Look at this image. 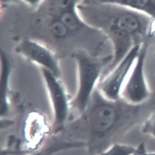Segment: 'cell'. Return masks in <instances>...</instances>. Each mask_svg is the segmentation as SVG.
<instances>
[{
    "label": "cell",
    "instance_id": "6da1fadb",
    "mask_svg": "<svg viewBox=\"0 0 155 155\" xmlns=\"http://www.w3.org/2000/svg\"><path fill=\"white\" fill-rule=\"evenodd\" d=\"M155 110V93L147 102L134 104L121 98L107 99L96 88L86 110L64 133L68 138L84 141L88 155H98L119 143Z\"/></svg>",
    "mask_w": 155,
    "mask_h": 155
},
{
    "label": "cell",
    "instance_id": "7a4b0ae2",
    "mask_svg": "<svg viewBox=\"0 0 155 155\" xmlns=\"http://www.w3.org/2000/svg\"><path fill=\"white\" fill-rule=\"evenodd\" d=\"M76 11L84 23L102 31L112 45L113 60L102 77L148 38L152 18L141 12L115 4L94 2L78 4Z\"/></svg>",
    "mask_w": 155,
    "mask_h": 155
},
{
    "label": "cell",
    "instance_id": "3957f363",
    "mask_svg": "<svg viewBox=\"0 0 155 155\" xmlns=\"http://www.w3.org/2000/svg\"><path fill=\"white\" fill-rule=\"evenodd\" d=\"M76 64L77 88L70 101L71 110L80 116L86 110L104 71L113 56H98L92 53L78 51L72 54Z\"/></svg>",
    "mask_w": 155,
    "mask_h": 155
},
{
    "label": "cell",
    "instance_id": "277c9868",
    "mask_svg": "<svg viewBox=\"0 0 155 155\" xmlns=\"http://www.w3.org/2000/svg\"><path fill=\"white\" fill-rule=\"evenodd\" d=\"M151 39L148 38L141 45L139 54L120 92V98L134 104L149 100L153 93L150 91L145 74V60Z\"/></svg>",
    "mask_w": 155,
    "mask_h": 155
},
{
    "label": "cell",
    "instance_id": "5b68a950",
    "mask_svg": "<svg viewBox=\"0 0 155 155\" xmlns=\"http://www.w3.org/2000/svg\"><path fill=\"white\" fill-rule=\"evenodd\" d=\"M41 74L51 104L53 118L52 135H58L65 130L71 110L70 101L59 78L44 68Z\"/></svg>",
    "mask_w": 155,
    "mask_h": 155
},
{
    "label": "cell",
    "instance_id": "8992f818",
    "mask_svg": "<svg viewBox=\"0 0 155 155\" xmlns=\"http://www.w3.org/2000/svg\"><path fill=\"white\" fill-rule=\"evenodd\" d=\"M140 46L133 47L112 71L101 78L97 89L105 97L112 100L120 98V92L135 62Z\"/></svg>",
    "mask_w": 155,
    "mask_h": 155
},
{
    "label": "cell",
    "instance_id": "52a82bcc",
    "mask_svg": "<svg viewBox=\"0 0 155 155\" xmlns=\"http://www.w3.org/2000/svg\"><path fill=\"white\" fill-rule=\"evenodd\" d=\"M16 52L26 59L60 77V65L55 53L46 45L31 39H25L17 45Z\"/></svg>",
    "mask_w": 155,
    "mask_h": 155
},
{
    "label": "cell",
    "instance_id": "ba28073f",
    "mask_svg": "<svg viewBox=\"0 0 155 155\" xmlns=\"http://www.w3.org/2000/svg\"><path fill=\"white\" fill-rule=\"evenodd\" d=\"M86 148V143L79 140L54 135L40 148L24 155H54L61 151Z\"/></svg>",
    "mask_w": 155,
    "mask_h": 155
},
{
    "label": "cell",
    "instance_id": "9c48e42d",
    "mask_svg": "<svg viewBox=\"0 0 155 155\" xmlns=\"http://www.w3.org/2000/svg\"><path fill=\"white\" fill-rule=\"evenodd\" d=\"M1 117H5L9 112V83L11 74V65L7 54L1 51Z\"/></svg>",
    "mask_w": 155,
    "mask_h": 155
},
{
    "label": "cell",
    "instance_id": "30bf717a",
    "mask_svg": "<svg viewBox=\"0 0 155 155\" xmlns=\"http://www.w3.org/2000/svg\"><path fill=\"white\" fill-rule=\"evenodd\" d=\"M85 2L119 5L141 12L155 19V0H86Z\"/></svg>",
    "mask_w": 155,
    "mask_h": 155
},
{
    "label": "cell",
    "instance_id": "8fae6325",
    "mask_svg": "<svg viewBox=\"0 0 155 155\" xmlns=\"http://www.w3.org/2000/svg\"><path fill=\"white\" fill-rule=\"evenodd\" d=\"M53 18L48 25V29L52 36L57 39L66 38L71 34L68 27L57 17L53 16Z\"/></svg>",
    "mask_w": 155,
    "mask_h": 155
},
{
    "label": "cell",
    "instance_id": "7c38bea8",
    "mask_svg": "<svg viewBox=\"0 0 155 155\" xmlns=\"http://www.w3.org/2000/svg\"><path fill=\"white\" fill-rule=\"evenodd\" d=\"M135 150L132 145L117 143L97 155H133Z\"/></svg>",
    "mask_w": 155,
    "mask_h": 155
},
{
    "label": "cell",
    "instance_id": "4fadbf2b",
    "mask_svg": "<svg viewBox=\"0 0 155 155\" xmlns=\"http://www.w3.org/2000/svg\"><path fill=\"white\" fill-rule=\"evenodd\" d=\"M75 0H51L50 11L58 13L76 8Z\"/></svg>",
    "mask_w": 155,
    "mask_h": 155
},
{
    "label": "cell",
    "instance_id": "5bb4252c",
    "mask_svg": "<svg viewBox=\"0 0 155 155\" xmlns=\"http://www.w3.org/2000/svg\"><path fill=\"white\" fill-rule=\"evenodd\" d=\"M141 132L155 138V110L150 114L141 125Z\"/></svg>",
    "mask_w": 155,
    "mask_h": 155
},
{
    "label": "cell",
    "instance_id": "9a60e30c",
    "mask_svg": "<svg viewBox=\"0 0 155 155\" xmlns=\"http://www.w3.org/2000/svg\"><path fill=\"white\" fill-rule=\"evenodd\" d=\"M133 155H155V152H149L144 143H141L137 147Z\"/></svg>",
    "mask_w": 155,
    "mask_h": 155
},
{
    "label": "cell",
    "instance_id": "2e32d148",
    "mask_svg": "<svg viewBox=\"0 0 155 155\" xmlns=\"http://www.w3.org/2000/svg\"><path fill=\"white\" fill-rule=\"evenodd\" d=\"M22 1L30 6L35 7L40 4L44 0H22Z\"/></svg>",
    "mask_w": 155,
    "mask_h": 155
},
{
    "label": "cell",
    "instance_id": "e0dca14e",
    "mask_svg": "<svg viewBox=\"0 0 155 155\" xmlns=\"http://www.w3.org/2000/svg\"><path fill=\"white\" fill-rule=\"evenodd\" d=\"M11 1H12V0H1V2L2 4H7V3L10 2Z\"/></svg>",
    "mask_w": 155,
    "mask_h": 155
},
{
    "label": "cell",
    "instance_id": "ac0fdd59",
    "mask_svg": "<svg viewBox=\"0 0 155 155\" xmlns=\"http://www.w3.org/2000/svg\"><path fill=\"white\" fill-rule=\"evenodd\" d=\"M154 56H155V53H154Z\"/></svg>",
    "mask_w": 155,
    "mask_h": 155
}]
</instances>
